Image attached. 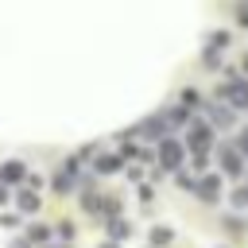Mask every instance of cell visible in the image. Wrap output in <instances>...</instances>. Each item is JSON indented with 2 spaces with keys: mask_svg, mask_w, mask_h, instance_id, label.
<instances>
[{
  "mask_svg": "<svg viewBox=\"0 0 248 248\" xmlns=\"http://www.w3.org/2000/svg\"><path fill=\"white\" fill-rule=\"evenodd\" d=\"M182 105H186V108H194V105H198V93H194V89H186V93H182Z\"/></svg>",
  "mask_w": 248,
  "mask_h": 248,
  "instance_id": "13",
  "label": "cell"
},
{
  "mask_svg": "<svg viewBox=\"0 0 248 248\" xmlns=\"http://www.w3.org/2000/svg\"><path fill=\"white\" fill-rule=\"evenodd\" d=\"M4 178L8 182H19L23 178V163H4Z\"/></svg>",
  "mask_w": 248,
  "mask_h": 248,
  "instance_id": "8",
  "label": "cell"
},
{
  "mask_svg": "<svg viewBox=\"0 0 248 248\" xmlns=\"http://www.w3.org/2000/svg\"><path fill=\"white\" fill-rule=\"evenodd\" d=\"M97 167H101V170H116V167H120V159H112V155H108V159H101Z\"/></svg>",
  "mask_w": 248,
  "mask_h": 248,
  "instance_id": "14",
  "label": "cell"
},
{
  "mask_svg": "<svg viewBox=\"0 0 248 248\" xmlns=\"http://www.w3.org/2000/svg\"><path fill=\"white\" fill-rule=\"evenodd\" d=\"M54 190H58V194H70V190H74V178L58 170V174H54Z\"/></svg>",
  "mask_w": 248,
  "mask_h": 248,
  "instance_id": "9",
  "label": "cell"
},
{
  "mask_svg": "<svg viewBox=\"0 0 248 248\" xmlns=\"http://www.w3.org/2000/svg\"><path fill=\"white\" fill-rule=\"evenodd\" d=\"M170 240V229H151V244H167Z\"/></svg>",
  "mask_w": 248,
  "mask_h": 248,
  "instance_id": "10",
  "label": "cell"
},
{
  "mask_svg": "<svg viewBox=\"0 0 248 248\" xmlns=\"http://www.w3.org/2000/svg\"><path fill=\"white\" fill-rule=\"evenodd\" d=\"M209 136H213V124H202V120H198V124L190 128V143H194V151H205V147H209Z\"/></svg>",
  "mask_w": 248,
  "mask_h": 248,
  "instance_id": "2",
  "label": "cell"
},
{
  "mask_svg": "<svg viewBox=\"0 0 248 248\" xmlns=\"http://www.w3.org/2000/svg\"><path fill=\"white\" fill-rule=\"evenodd\" d=\"M159 163L174 170V167L182 163V143H174V140H163V143H159Z\"/></svg>",
  "mask_w": 248,
  "mask_h": 248,
  "instance_id": "1",
  "label": "cell"
},
{
  "mask_svg": "<svg viewBox=\"0 0 248 248\" xmlns=\"http://www.w3.org/2000/svg\"><path fill=\"white\" fill-rule=\"evenodd\" d=\"M240 151H244V155H248V128H244V132H240Z\"/></svg>",
  "mask_w": 248,
  "mask_h": 248,
  "instance_id": "16",
  "label": "cell"
},
{
  "mask_svg": "<svg viewBox=\"0 0 248 248\" xmlns=\"http://www.w3.org/2000/svg\"><path fill=\"white\" fill-rule=\"evenodd\" d=\"M209 116H213V128H229V120H232V112L229 108H217V105L209 108Z\"/></svg>",
  "mask_w": 248,
  "mask_h": 248,
  "instance_id": "6",
  "label": "cell"
},
{
  "mask_svg": "<svg viewBox=\"0 0 248 248\" xmlns=\"http://www.w3.org/2000/svg\"><path fill=\"white\" fill-rule=\"evenodd\" d=\"M221 167L229 170V174H240V167H244V159H240V151H221Z\"/></svg>",
  "mask_w": 248,
  "mask_h": 248,
  "instance_id": "5",
  "label": "cell"
},
{
  "mask_svg": "<svg viewBox=\"0 0 248 248\" xmlns=\"http://www.w3.org/2000/svg\"><path fill=\"white\" fill-rule=\"evenodd\" d=\"M217 194H221V178H217V174H205V178L198 182V198H205V202H213Z\"/></svg>",
  "mask_w": 248,
  "mask_h": 248,
  "instance_id": "3",
  "label": "cell"
},
{
  "mask_svg": "<svg viewBox=\"0 0 248 248\" xmlns=\"http://www.w3.org/2000/svg\"><path fill=\"white\" fill-rule=\"evenodd\" d=\"M19 205H23V209H35V205H39V198L27 190V194H19Z\"/></svg>",
  "mask_w": 248,
  "mask_h": 248,
  "instance_id": "12",
  "label": "cell"
},
{
  "mask_svg": "<svg viewBox=\"0 0 248 248\" xmlns=\"http://www.w3.org/2000/svg\"><path fill=\"white\" fill-rule=\"evenodd\" d=\"M163 128H167V120H159V116H155V120H143V128H140V132H143V136H163Z\"/></svg>",
  "mask_w": 248,
  "mask_h": 248,
  "instance_id": "7",
  "label": "cell"
},
{
  "mask_svg": "<svg viewBox=\"0 0 248 248\" xmlns=\"http://www.w3.org/2000/svg\"><path fill=\"white\" fill-rule=\"evenodd\" d=\"M108 229H112V236H128V225H124V221H112Z\"/></svg>",
  "mask_w": 248,
  "mask_h": 248,
  "instance_id": "15",
  "label": "cell"
},
{
  "mask_svg": "<svg viewBox=\"0 0 248 248\" xmlns=\"http://www.w3.org/2000/svg\"><path fill=\"white\" fill-rule=\"evenodd\" d=\"M225 93H229V105H236V108H244V105H248V81H232Z\"/></svg>",
  "mask_w": 248,
  "mask_h": 248,
  "instance_id": "4",
  "label": "cell"
},
{
  "mask_svg": "<svg viewBox=\"0 0 248 248\" xmlns=\"http://www.w3.org/2000/svg\"><path fill=\"white\" fill-rule=\"evenodd\" d=\"M105 248H116V244H105Z\"/></svg>",
  "mask_w": 248,
  "mask_h": 248,
  "instance_id": "17",
  "label": "cell"
},
{
  "mask_svg": "<svg viewBox=\"0 0 248 248\" xmlns=\"http://www.w3.org/2000/svg\"><path fill=\"white\" fill-rule=\"evenodd\" d=\"M232 205H236V209H244V205H248V186H240V190L232 194Z\"/></svg>",
  "mask_w": 248,
  "mask_h": 248,
  "instance_id": "11",
  "label": "cell"
}]
</instances>
